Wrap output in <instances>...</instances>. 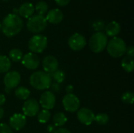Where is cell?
Instances as JSON below:
<instances>
[{
	"label": "cell",
	"instance_id": "obj_25",
	"mask_svg": "<svg viewBox=\"0 0 134 133\" xmlns=\"http://www.w3.org/2000/svg\"><path fill=\"white\" fill-rule=\"evenodd\" d=\"M49 74L51 76V78H53L54 81L58 84L64 82V81L65 79V74L61 70H57L56 71H54L53 73Z\"/></svg>",
	"mask_w": 134,
	"mask_h": 133
},
{
	"label": "cell",
	"instance_id": "obj_13",
	"mask_svg": "<svg viewBox=\"0 0 134 133\" xmlns=\"http://www.w3.org/2000/svg\"><path fill=\"white\" fill-rule=\"evenodd\" d=\"M39 59L33 53H28L22 57V64L29 70H35L39 66Z\"/></svg>",
	"mask_w": 134,
	"mask_h": 133
},
{
	"label": "cell",
	"instance_id": "obj_17",
	"mask_svg": "<svg viewBox=\"0 0 134 133\" xmlns=\"http://www.w3.org/2000/svg\"><path fill=\"white\" fill-rule=\"evenodd\" d=\"M17 11L20 16L24 18H29L33 16L35 12V7L31 2H24L19 7Z\"/></svg>",
	"mask_w": 134,
	"mask_h": 133
},
{
	"label": "cell",
	"instance_id": "obj_20",
	"mask_svg": "<svg viewBox=\"0 0 134 133\" xmlns=\"http://www.w3.org/2000/svg\"><path fill=\"white\" fill-rule=\"evenodd\" d=\"M11 67V62L6 56L0 55V74L8 72Z\"/></svg>",
	"mask_w": 134,
	"mask_h": 133
},
{
	"label": "cell",
	"instance_id": "obj_8",
	"mask_svg": "<svg viewBox=\"0 0 134 133\" xmlns=\"http://www.w3.org/2000/svg\"><path fill=\"white\" fill-rule=\"evenodd\" d=\"M68 45L74 51H79L82 49L86 45V40L85 37L79 34L75 33L68 38Z\"/></svg>",
	"mask_w": 134,
	"mask_h": 133
},
{
	"label": "cell",
	"instance_id": "obj_10",
	"mask_svg": "<svg viewBox=\"0 0 134 133\" xmlns=\"http://www.w3.org/2000/svg\"><path fill=\"white\" fill-rule=\"evenodd\" d=\"M22 110L24 116L34 117L39 111V103L35 99H29L24 102Z\"/></svg>",
	"mask_w": 134,
	"mask_h": 133
},
{
	"label": "cell",
	"instance_id": "obj_33",
	"mask_svg": "<svg viewBox=\"0 0 134 133\" xmlns=\"http://www.w3.org/2000/svg\"><path fill=\"white\" fill-rule=\"evenodd\" d=\"M54 1L57 3V5L60 6H65L69 4L71 0H54Z\"/></svg>",
	"mask_w": 134,
	"mask_h": 133
},
{
	"label": "cell",
	"instance_id": "obj_37",
	"mask_svg": "<svg viewBox=\"0 0 134 133\" xmlns=\"http://www.w3.org/2000/svg\"><path fill=\"white\" fill-rule=\"evenodd\" d=\"M72 91H73V86H72L71 85H68V86L66 87V92H68V94L71 93Z\"/></svg>",
	"mask_w": 134,
	"mask_h": 133
},
{
	"label": "cell",
	"instance_id": "obj_14",
	"mask_svg": "<svg viewBox=\"0 0 134 133\" xmlns=\"http://www.w3.org/2000/svg\"><path fill=\"white\" fill-rule=\"evenodd\" d=\"M27 120L26 117L24 114H21L20 113L14 114L11 118H9V126L14 130L19 131L22 129L25 125H26Z\"/></svg>",
	"mask_w": 134,
	"mask_h": 133
},
{
	"label": "cell",
	"instance_id": "obj_30",
	"mask_svg": "<svg viewBox=\"0 0 134 133\" xmlns=\"http://www.w3.org/2000/svg\"><path fill=\"white\" fill-rule=\"evenodd\" d=\"M0 133H13L11 128L4 123L0 124Z\"/></svg>",
	"mask_w": 134,
	"mask_h": 133
},
{
	"label": "cell",
	"instance_id": "obj_21",
	"mask_svg": "<svg viewBox=\"0 0 134 133\" xmlns=\"http://www.w3.org/2000/svg\"><path fill=\"white\" fill-rule=\"evenodd\" d=\"M122 67L123 70L128 73H130L134 69V60L133 58L130 56L124 57L122 60Z\"/></svg>",
	"mask_w": 134,
	"mask_h": 133
},
{
	"label": "cell",
	"instance_id": "obj_11",
	"mask_svg": "<svg viewBox=\"0 0 134 133\" xmlns=\"http://www.w3.org/2000/svg\"><path fill=\"white\" fill-rule=\"evenodd\" d=\"M39 103L44 110L49 111L54 107L56 104V97L52 92L46 91L41 95Z\"/></svg>",
	"mask_w": 134,
	"mask_h": 133
},
{
	"label": "cell",
	"instance_id": "obj_29",
	"mask_svg": "<svg viewBox=\"0 0 134 133\" xmlns=\"http://www.w3.org/2000/svg\"><path fill=\"white\" fill-rule=\"evenodd\" d=\"M93 29L97 31V32H100L102 31L104 27H105V24L104 22L102 20H97L93 24Z\"/></svg>",
	"mask_w": 134,
	"mask_h": 133
},
{
	"label": "cell",
	"instance_id": "obj_3",
	"mask_svg": "<svg viewBox=\"0 0 134 133\" xmlns=\"http://www.w3.org/2000/svg\"><path fill=\"white\" fill-rule=\"evenodd\" d=\"M107 51L108 54L114 58L122 56L126 51V45L124 40L119 37H114L107 44Z\"/></svg>",
	"mask_w": 134,
	"mask_h": 133
},
{
	"label": "cell",
	"instance_id": "obj_9",
	"mask_svg": "<svg viewBox=\"0 0 134 133\" xmlns=\"http://www.w3.org/2000/svg\"><path fill=\"white\" fill-rule=\"evenodd\" d=\"M20 82V74L19 72L12 71L6 73L4 77V85L5 89H12L16 88Z\"/></svg>",
	"mask_w": 134,
	"mask_h": 133
},
{
	"label": "cell",
	"instance_id": "obj_28",
	"mask_svg": "<svg viewBox=\"0 0 134 133\" xmlns=\"http://www.w3.org/2000/svg\"><path fill=\"white\" fill-rule=\"evenodd\" d=\"M122 100L125 103L132 104L134 101L133 93L131 92H126L123 93L122 96Z\"/></svg>",
	"mask_w": 134,
	"mask_h": 133
},
{
	"label": "cell",
	"instance_id": "obj_15",
	"mask_svg": "<svg viewBox=\"0 0 134 133\" xmlns=\"http://www.w3.org/2000/svg\"><path fill=\"white\" fill-rule=\"evenodd\" d=\"M42 67L45 72L52 74L58 70V60L53 56H47L42 60Z\"/></svg>",
	"mask_w": 134,
	"mask_h": 133
},
{
	"label": "cell",
	"instance_id": "obj_1",
	"mask_svg": "<svg viewBox=\"0 0 134 133\" xmlns=\"http://www.w3.org/2000/svg\"><path fill=\"white\" fill-rule=\"evenodd\" d=\"M1 30L7 37H13L19 34L23 28V20L16 13L8 14L1 24Z\"/></svg>",
	"mask_w": 134,
	"mask_h": 133
},
{
	"label": "cell",
	"instance_id": "obj_34",
	"mask_svg": "<svg viewBox=\"0 0 134 133\" xmlns=\"http://www.w3.org/2000/svg\"><path fill=\"white\" fill-rule=\"evenodd\" d=\"M54 133H71L68 129H64V128H60L57 130H56Z\"/></svg>",
	"mask_w": 134,
	"mask_h": 133
},
{
	"label": "cell",
	"instance_id": "obj_7",
	"mask_svg": "<svg viewBox=\"0 0 134 133\" xmlns=\"http://www.w3.org/2000/svg\"><path fill=\"white\" fill-rule=\"evenodd\" d=\"M62 103L64 110L71 113L77 111L80 107L79 99L72 93L65 95L63 98Z\"/></svg>",
	"mask_w": 134,
	"mask_h": 133
},
{
	"label": "cell",
	"instance_id": "obj_40",
	"mask_svg": "<svg viewBox=\"0 0 134 133\" xmlns=\"http://www.w3.org/2000/svg\"><path fill=\"white\" fill-rule=\"evenodd\" d=\"M3 1H5V2H6V1H8V0H3Z\"/></svg>",
	"mask_w": 134,
	"mask_h": 133
},
{
	"label": "cell",
	"instance_id": "obj_23",
	"mask_svg": "<svg viewBox=\"0 0 134 133\" xmlns=\"http://www.w3.org/2000/svg\"><path fill=\"white\" fill-rule=\"evenodd\" d=\"M35 11H36L38 15L44 16L48 11V5L43 1H40L36 3L35 6Z\"/></svg>",
	"mask_w": 134,
	"mask_h": 133
},
{
	"label": "cell",
	"instance_id": "obj_16",
	"mask_svg": "<svg viewBox=\"0 0 134 133\" xmlns=\"http://www.w3.org/2000/svg\"><path fill=\"white\" fill-rule=\"evenodd\" d=\"M63 17H64L63 13L59 9H53L47 12L46 20L47 22L50 24H57L62 21Z\"/></svg>",
	"mask_w": 134,
	"mask_h": 133
},
{
	"label": "cell",
	"instance_id": "obj_39",
	"mask_svg": "<svg viewBox=\"0 0 134 133\" xmlns=\"http://www.w3.org/2000/svg\"><path fill=\"white\" fill-rule=\"evenodd\" d=\"M1 27H2V24H1V22H0V30H1Z\"/></svg>",
	"mask_w": 134,
	"mask_h": 133
},
{
	"label": "cell",
	"instance_id": "obj_18",
	"mask_svg": "<svg viewBox=\"0 0 134 133\" xmlns=\"http://www.w3.org/2000/svg\"><path fill=\"white\" fill-rule=\"evenodd\" d=\"M104 29H105V32H106L105 34L107 36L114 38V37H116V35H118L120 33L121 26L118 22L111 21L105 26Z\"/></svg>",
	"mask_w": 134,
	"mask_h": 133
},
{
	"label": "cell",
	"instance_id": "obj_26",
	"mask_svg": "<svg viewBox=\"0 0 134 133\" xmlns=\"http://www.w3.org/2000/svg\"><path fill=\"white\" fill-rule=\"evenodd\" d=\"M37 115H38V121L42 124L46 123L51 117L50 112L48 110H44V109L41 111H38Z\"/></svg>",
	"mask_w": 134,
	"mask_h": 133
},
{
	"label": "cell",
	"instance_id": "obj_6",
	"mask_svg": "<svg viewBox=\"0 0 134 133\" xmlns=\"http://www.w3.org/2000/svg\"><path fill=\"white\" fill-rule=\"evenodd\" d=\"M48 44L47 38L42 34H35L32 36L28 42V49L33 53H42Z\"/></svg>",
	"mask_w": 134,
	"mask_h": 133
},
{
	"label": "cell",
	"instance_id": "obj_38",
	"mask_svg": "<svg viewBox=\"0 0 134 133\" xmlns=\"http://www.w3.org/2000/svg\"><path fill=\"white\" fill-rule=\"evenodd\" d=\"M3 116H4V111L2 107H0V119L2 118Z\"/></svg>",
	"mask_w": 134,
	"mask_h": 133
},
{
	"label": "cell",
	"instance_id": "obj_35",
	"mask_svg": "<svg viewBox=\"0 0 134 133\" xmlns=\"http://www.w3.org/2000/svg\"><path fill=\"white\" fill-rule=\"evenodd\" d=\"M5 96L0 93V106L3 105L5 103Z\"/></svg>",
	"mask_w": 134,
	"mask_h": 133
},
{
	"label": "cell",
	"instance_id": "obj_4",
	"mask_svg": "<svg viewBox=\"0 0 134 133\" xmlns=\"http://www.w3.org/2000/svg\"><path fill=\"white\" fill-rule=\"evenodd\" d=\"M108 44V36L102 31L94 33L90 38L89 45L90 49L95 53L104 51Z\"/></svg>",
	"mask_w": 134,
	"mask_h": 133
},
{
	"label": "cell",
	"instance_id": "obj_12",
	"mask_svg": "<svg viewBox=\"0 0 134 133\" xmlns=\"http://www.w3.org/2000/svg\"><path fill=\"white\" fill-rule=\"evenodd\" d=\"M94 113L88 108H81L77 112L78 120L85 125H90L94 122Z\"/></svg>",
	"mask_w": 134,
	"mask_h": 133
},
{
	"label": "cell",
	"instance_id": "obj_24",
	"mask_svg": "<svg viewBox=\"0 0 134 133\" xmlns=\"http://www.w3.org/2000/svg\"><path fill=\"white\" fill-rule=\"evenodd\" d=\"M9 59H10L13 62H19L20 60H22L23 53L19 49H13L10 50L9 53Z\"/></svg>",
	"mask_w": 134,
	"mask_h": 133
},
{
	"label": "cell",
	"instance_id": "obj_5",
	"mask_svg": "<svg viewBox=\"0 0 134 133\" xmlns=\"http://www.w3.org/2000/svg\"><path fill=\"white\" fill-rule=\"evenodd\" d=\"M47 27V21L44 16L33 15L28 18L27 22V30L34 34H38L44 31Z\"/></svg>",
	"mask_w": 134,
	"mask_h": 133
},
{
	"label": "cell",
	"instance_id": "obj_2",
	"mask_svg": "<svg viewBox=\"0 0 134 133\" xmlns=\"http://www.w3.org/2000/svg\"><path fill=\"white\" fill-rule=\"evenodd\" d=\"M52 78L49 74L45 71H35L30 77L31 85L37 90H45L49 89Z\"/></svg>",
	"mask_w": 134,
	"mask_h": 133
},
{
	"label": "cell",
	"instance_id": "obj_32",
	"mask_svg": "<svg viewBox=\"0 0 134 133\" xmlns=\"http://www.w3.org/2000/svg\"><path fill=\"white\" fill-rule=\"evenodd\" d=\"M126 53H127L128 56L131 57V58H133L134 56V48L133 45H130L129 46L128 48H126Z\"/></svg>",
	"mask_w": 134,
	"mask_h": 133
},
{
	"label": "cell",
	"instance_id": "obj_36",
	"mask_svg": "<svg viewBox=\"0 0 134 133\" xmlns=\"http://www.w3.org/2000/svg\"><path fill=\"white\" fill-rule=\"evenodd\" d=\"M47 130H48V132H49L54 133V132L56 131V130H55V126H53V125H49V126L47 127Z\"/></svg>",
	"mask_w": 134,
	"mask_h": 133
},
{
	"label": "cell",
	"instance_id": "obj_22",
	"mask_svg": "<svg viewBox=\"0 0 134 133\" xmlns=\"http://www.w3.org/2000/svg\"><path fill=\"white\" fill-rule=\"evenodd\" d=\"M53 120V124L55 127H60V126H63L67 122L68 118L64 113L60 112V113L55 114Z\"/></svg>",
	"mask_w": 134,
	"mask_h": 133
},
{
	"label": "cell",
	"instance_id": "obj_19",
	"mask_svg": "<svg viewBox=\"0 0 134 133\" xmlns=\"http://www.w3.org/2000/svg\"><path fill=\"white\" fill-rule=\"evenodd\" d=\"M31 92L29 89H27V88L24 87V86H20L16 89L15 90V96L16 98L22 100H27V98L30 96Z\"/></svg>",
	"mask_w": 134,
	"mask_h": 133
},
{
	"label": "cell",
	"instance_id": "obj_31",
	"mask_svg": "<svg viewBox=\"0 0 134 133\" xmlns=\"http://www.w3.org/2000/svg\"><path fill=\"white\" fill-rule=\"evenodd\" d=\"M49 88H50V89H51L53 92H58L60 90V84H58V83H57V82L51 83V85H50Z\"/></svg>",
	"mask_w": 134,
	"mask_h": 133
},
{
	"label": "cell",
	"instance_id": "obj_27",
	"mask_svg": "<svg viewBox=\"0 0 134 133\" xmlns=\"http://www.w3.org/2000/svg\"><path fill=\"white\" fill-rule=\"evenodd\" d=\"M94 121L100 125H104L109 122V117L107 114L100 113L94 117Z\"/></svg>",
	"mask_w": 134,
	"mask_h": 133
}]
</instances>
